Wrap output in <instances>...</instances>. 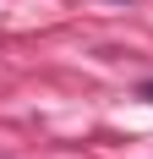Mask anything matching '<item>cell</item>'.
<instances>
[{"label": "cell", "instance_id": "6da1fadb", "mask_svg": "<svg viewBox=\"0 0 153 159\" xmlns=\"http://www.w3.org/2000/svg\"><path fill=\"white\" fill-rule=\"evenodd\" d=\"M137 93H142V99H148V104H153V82H142V88H137Z\"/></svg>", "mask_w": 153, "mask_h": 159}]
</instances>
